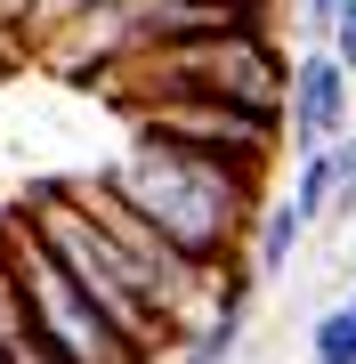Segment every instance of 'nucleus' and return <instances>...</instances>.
I'll return each mask as SVG.
<instances>
[{
    "label": "nucleus",
    "instance_id": "2",
    "mask_svg": "<svg viewBox=\"0 0 356 364\" xmlns=\"http://www.w3.org/2000/svg\"><path fill=\"white\" fill-rule=\"evenodd\" d=\"M16 210H25V227L41 235V251H49V259H57V267L73 275V291L90 299V308L106 316V324H114L122 340H138V348L154 356V364H162V356L178 348L171 316H162L154 299H146L138 267H130V259L114 251V235L97 227V219H81V210L65 203V186H57V178H49V186H33V195L16 203Z\"/></svg>",
    "mask_w": 356,
    "mask_h": 364
},
{
    "label": "nucleus",
    "instance_id": "6",
    "mask_svg": "<svg viewBox=\"0 0 356 364\" xmlns=\"http://www.w3.org/2000/svg\"><path fill=\"white\" fill-rule=\"evenodd\" d=\"M308 364H356V291L308 324Z\"/></svg>",
    "mask_w": 356,
    "mask_h": 364
},
{
    "label": "nucleus",
    "instance_id": "8",
    "mask_svg": "<svg viewBox=\"0 0 356 364\" xmlns=\"http://www.w3.org/2000/svg\"><path fill=\"white\" fill-rule=\"evenodd\" d=\"M332 219H356V138H332Z\"/></svg>",
    "mask_w": 356,
    "mask_h": 364
},
{
    "label": "nucleus",
    "instance_id": "9",
    "mask_svg": "<svg viewBox=\"0 0 356 364\" xmlns=\"http://www.w3.org/2000/svg\"><path fill=\"white\" fill-rule=\"evenodd\" d=\"M324 49L340 57V65L356 73V0H340V9H332V25H324Z\"/></svg>",
    "mask_w": 356,
    "mask_h": 364
},
{
    "label": "nucleus",
    "instance_id": "10",
    "mask_svg": "<svg viewBox=\"0 0 356 364\" xmlns=\"http://www.w3.org/2000/svg\"><path fill=\"white\" fill-rule=\"evenodd\" d=\"M332 9H340V0H300V25H308V33L324 41V25H332Z\"/></svg>",
    "mask_w": 356,
    "mask_h": 364
},
{
    "label": "nucleus",
    "instance_id": "7",
    "mask_svg": "<svg viewBox=\"0 0 356 364\" xmlns=\"http://www.w3.org/2000/svg\"><path fill=\"white\" fill-rule=\"evenodd\" d=\"M284 203L300 210L308 227H316V219H332V146L300 154V170H291V195H284Z\"/></svg>",
    "mask_w": 356,
    "mask_h": 364
},
{
    "label": "nucleus",
    "instance_id": "4",
    "mask_svg": "<svg viewBox=\"0 0 356 364\" xmlns=\"http://www.w3.org/2000/svg\"><path fill=\"white\" fill-rule=\"evenodd\" d=\"M348 130V65L332 49H308L291 57V81H284V138L291 154H316Z\"/></svg>",
    "mask_w": 356,
    "mask_h": 364
},
{
    "label": "nucleus",
    "instance_id": "3",
    "mask_svg": "<svg viewBox=\"0 0 356 364\" xmlns=\"http://www.w3.org/2000/svg\"><path fill=\"white\" fill-rule=\"evenodd\" d=\"M0 251H9L16 291H25V316L41 324V340H49L65 364H154L138 340H122L106 316H97L90 299L73 291V275L57 267L49 251H41V235L25 227V210H16V203H9V243H0Z\"/></svg>",
    "mask_w": 356,
    "mask_h": 364
},
{
    "label": "nucleus",
    "instance_id": "1",
    "mask_svg": "<svg viewBox=\"0 0 356 364\" xmlns=\"http://www.w3.org/2000/svg\"><path fill=\"white\" fill-rule=\"evenodd\" d=\"M259 178L267 170H243V162H219V154H186V146H162V138H130V154L106 170V186L146 227H162L195 267H227L235 235L259 210Z\"/></svg>",
    "mask_w": 356,
    "mask_h": 364
},
{
    "label": "nucleus",
    "instance_id": "5",
    "mask_svg": "<svg viewBox=\"0 0 356 364\" xmlns=\"http://www.w3.org/2000/svg\"><path fill=\"white\" fill-rule=\"evenodd\" d=\"M300 243H308V219L291 203L251 210V284H284L291 259H300Z\"/></svg>",
    "mask_w": 356,
    "mask_h": 364
}]
</instances>
